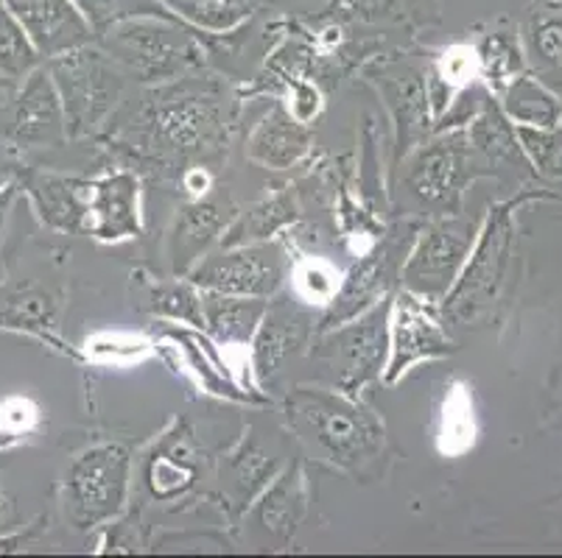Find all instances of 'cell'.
I'll use <instances>...</instances> for the list:
<instances>
[{
	"label": "cell",
	"instance_id": "cell-1",
	"mask_svg": "<svg viewBox=\"0 0 562 558\" xmlns=\"http://www.w3.org/2000/svg\"><path fill=\"white\" fill-rule=\"evenodd\" d=\"M227 129L229 101L224 87L213 79L182 76L143 101L130 129V146L151 160H199L227 146Z\"/></svg>",
	"mask_w": 562,
	"mask_h": 558
},
{
	"label": "cell",
	"instance_id": "cell-2",
	"mask_svg": "<svg viewBox=\"0 0 562 558\" xmlns=\"http://www.w3.org/2000/svg\"><path fill=\"white\" fill-rule=\"evenodd\" d=\"M285 419L316 458L347 472H361L383 449L381 419L359 397L334 388H294L285 399Z\"/></svg>",
	"mask_w": 562,
	"mask_h": 558
},
{
	"label": "cell",
	"instance_id": "cell-3",
	"mask_svg": "<svg viewBox=\"0 0 562 558\" xmlns=\"http://www.w3.org/2000/svg\"><path fill=\"white\" fill-rule=\"evenodd\" d=\"M99 39L121 70L143 84H168L204 65V45L177 18L126 20Z\"/></svg>",
	"mask_w": 562,
	"mask_h": 558
},
{
	"label": "cell",
	"instance_id": "cell-4",
	"mask_svg": "<svg viewBox=\"0 0 562 558\" xmlns=\"http://www.w3.org/2000/svg\"><path fill=\"white\" fill-rule=\"evenodd\" d=\"M531 198H538V193L518 196L515 202L498 204V207L490 209L487 224L473 240V249H470L468 260L459 271L457 283L448 291L446 299L439 301L442 319L457 327H470L487 316V310L498 299L501 285L507 280L515 243V209L524 202H531Z\"/></svg>",
	"mask_w": 562,
	"mask_h": 558
},
{
	"label": "cell",
	"instance_id": "cell-5",
	"mask_svg": "<svg viewBox=\"0 0 562 558\" xmlns=\"http://www.w3.org/2000/svg\"><path fill=\"white\" fill-rule=\"evenodd\" d=\"M48 73L63 99L70 140L95 135L124 99L126 73L106 50L93 48V43L48 59Z\"/></svg>",
	"mask_w": 562,
	"mask_h": 558
},
{
	"label": "cell",
	"instance_id": "cell-6",
	"mask_svg": "<svg viewBox=\"0 0 562 558\" xmlns=\"http://www.w3.org/2000/svg\"><path fill=\"white\" fill-rule=\"evenodd\" d=\"M403 171V187L417 207L431 215L462 213L464 187L479 176L476 153L470 148L468 129L439 132L437 140H426L414 148Z\"/></svg>",
	"mask_w": 562,
	"mask_h": 558
},
{
	"label": "cell",
	"instance_id": "cell-7",
	"mask_svg": "<svg viewBox=\"0 0 562 558\" xmlns=\"http://www.w3.org/2000/svg\"><path fill=\"white\" fill-rule=\"evenodd\" d=\"M311 357L328 368L330 388L359 397V391L375 383L386 368L390 357V307L375 305L359 319L334 330L316 332Z\"/></svg>",
	"mask_w": 562,
	"mask_h": 558
},
{
	"label": "cell",
	"instance_id": "cell-8",
	"mask_svg": "<svg viewBox=\"0 0 562 558\" xmlns=\"http://www.w3.org/2000/svg\"><path fill=\"white\" fill-rule=\"evenodd\" d=\"M420 227V221H401L386 229V235L372 246L370 252L341 276L339 291L325 307L316 332L347 324V321L359 319L367 310L386 301L390 291L401 283L403 263H406L408 249H412Z\"/></svg>",
	"mask_w": 562,
	"mask_h": 558
},
{
	"label": "cell",
	"instance_id": "cell-9",
	"mask_svg": "<svg viewBox=\"0 0 562 558\" xmlns=\"http://www.w3.org/2000/svg\"><path fill=\"white\" fill-rule=\"evenodd\" d=\"M132 458L121 444H99L74 460L65 480V511L76 528H93L121 514Z\"/></svg>",
	"mask_w": 562,
	"mask_h": 558
},
{
	"label": "cell",
	"instance_id": "cell-10",
	"mask_svg": "<svg viewBox=\"0 0 562 558\" xmlns=\"http://www.w3.org/2000/svg\"><path fill=\"white\" fill-rule=\"evenodd\" d=\"M473 240H476V224L462 221L459 215H446L434 224H423L403 263V288L439 305L457 283L459 271L473 249Z\"/></svg>",
	"mask_w": 562,
	"mask_h": 558
},
{
	"label": "cell",
	"instance_id": "cell-11",
	"mask_svg": "<svg viewBox=\"0 0 562 558\" xmlns=\"http://www.w3.org/2000/svg\"><path fill=\"white\" fill-rule=\"evenodd\" d=\"M285 276V258L278 246L266 243H244V246H222V252L204 254L191 271V280L196 288L216 291V294L233 296H255V299H269L278 294Z\"/></svg>",
	"mask_w": 562,
	"mask_h": 558
},
{
	"label": "cell",
	"instance_id": "cell-12",
	"mask_svg": "<svg viewBox=\"0 0 562 558\" xmlns=\"http://www.w3.org/2000/svg\"><path fill=\"white\" fill-rule=\"evenodd\" d=\"M453 352V341L442 330L434 301L403 288L390 307V357L383 380L397 383L417 363L437 361Z\"/></svg>",
	"mask_w": 562,
	"mask_h": 558
},
{
	"label": "cell",
	"instance_id": "cell-13",
	"mask_svg": "<svg viewBox=\"0 0 562 558\" xmlns=\"http://www.w3.org/2000/svg\"><path fill=\"white\" fill-rule=\"evenodd\" d=\"M378 92L395 121V160H406L408 153L428 140L431 132V101H428L426 70L414 65H390L372 73Z\"/></svg>",
	"mask_w": 562,
	"mask_h": 558
},
{
	"label": "cell",
	"instance_id": "cell-14",
	"mask_svg": "<svg viewBox=\"0 0 562 558\" xmlns=\"http://www.w3.org/2000/svg\"><path fill=\"white\" fill-rule=\"evenodd\" d=\"M43 59L85 48L95 39L74 0H3Z\"/></svg>",
	"mask_w": 562,
	"mask_h": 558
},
{
	"label": "cell",
	"instance_id": "cell-15",
	"mask_svg": "<svg viewBox=\"0 0 562 558\" xmlns=\"http://www.w3.org/2000/svg\"><path fill=\"white\" fill-rule=\"evenodd\" d=\"M20 187L48 229L63 235H85L90 229V179L25 171Z\"/></svg>",
	"mask_w": 562,
	"mask_h": 558
},
{
	"label": "cell",
	"instance_id": "cell-16",
	"mask_svg": "<svg viewBox=\"0 0 562 558\" xmlns=\"http://www.w3.org/2000/svg\"><path fill=\"white\" fill-rule=\"evenodd\" d=\"M9 137L20 148H54L68 140L65 106L48 68H37L23 79Z\"/></svg>",
	"mask_w": 562,
	"mask_h": 558
},
{
	"label": "cell",
	"instance_id": "cell-17",
	"mask_svg": "<svg viewBox=\"0 0 562 558\" xmlns=\"http://www.w3.org/2000/svg\"><path fill=\"white\" fill-rule=\"evenodd\" d=\"M140 221V182L135 173L117 171L90 182V229L101 243L137 238Z\"/></svg>",
	"mask_w": 562,
	"mask_h": 558
},
{
	"label": "cell",
	"instance_id": "cell-18",
	"mask_svg": "<svg viewBox=\"0 0 562 558\" xmlns=\"http://www.w3.org/2000/svg\"><path fill=\"white\" fill-rule=\"evenodd\" d=\"M311 332H316L314 321L300 307H266L258 332L252 338L255 375L260 380H269L272 375H278L280 366L308 344Z\"/></svg>",
	"mask_w": 562,
	"mask_h": 558
},
{
	"label": "cell",
	"instance_id": "cell-19",
	"mask_svg": "<svg viewBox=\"0 0 562 558\" xmlns=\"http://www.w3.org/2000/svg\"><path fill=\"white\" fill-rule=\"evenodd\" d=\"M59 307H63V296L37 283L3 285L0 288V330L29 332L48 344L63 346Z\"/></svg>",
	"mask_w": 562,
	"mask_h": 558
},
{
	"label": "cell",
	"instance_id": "cell-20",
	"mask_svg": "<svg viewBox=\"0 0 562 558\" xmlns=\"http://www.w3.org/2000/svg\"><path fill=\"white\" fill-rule=\"evenodd\" d=\"M233 218L235 213L229 202L196 198L193 204H188L177 218L171 235L173 274H188L207 254V246L233 224Z\"/></svg>",
	"mask_w": 562,
	"mask_h": 558
},
{
	"label": "cell",
	"instance_id": "cell-21",
	"mask_svg": "<svg viewBox=\"0 0 562 558\" xmlns=\"http://www.w3.org/2000/svg\"><path fill=\"white\" fill-rule=\"evenodd\" d=\"M311 148V132L305 123L294 121L289 110L274 106L263 121L255 126L252 137H249L247 153L249 160L258 166L274 168V171H285V168L297 166Z\"/></svg>",
	"mask_w": 562,
	"mask_h": 558
},
{
	"label": "cell",
	"instance_id": "cell-22",
	"mask_svg": "<svg viewBox=\"0 0 562 558\" xmlns=\"http://www.w3.org/2000/svg\"><path fill=\"white\" fill-rule=\"evenodd\" d=\"M266 299L255 296H233L202 291V330L211 332L218 344L224 346H247L252 344L260 319L266 314Z\"/></svg>",
	"mask_w": 562,
	"mask_h": 558
},
{
	"label": "cell",
	"instance_id": "cell-23",
	"mask_svg": "<svg viewBox=\"0 0 562 558\" xmlns=\"http://www.w3.org/2000/svg\"><path fill=\"white\" fill-rule=\"evenodd\" d=\"M468 140L476 160L482 162V168H487V173H493V168L498 166H526V153L518 143V132H515V123L504 115L501 106L493 104V92L484 99L479 115L470 121Z\"/></svg>",
	"mask_w": 562,
	"mask_h": 558
},
{
	"label": "cell",
	"instance_id": "cell-24",
	"mask_svg": "<svg viewBox=\"0 0 562 558\" xmlns=\"http://www.w3.org/2000/svg\"><path fill=\"white\" fill-rule=\"evenodd\" d=\"M501 110L515 126L554 129V126H560L562 101L554 92L546 90L538 79L520 73L501 92Z\"/></svg>",
	"mask_w": 562,
	"mask_h": 558
},
{
	"label": "cell",
	"instance_id": "cell-25",
	"mask_svg": "<svg viewBox=\"0 0 562 558\" xmlns=\"http://www.w3.org/2000/svg\"><path fill=\"white\" fill-rule=\"evenodd\" d=\"M294 218H297L294 198H291L289 193H274L272 198H263V202L249 207L244 215L233 218L227 235L222 238V246H244L269 240L272 235H278L280 229L294 224Z\"/></svg>",
	"mask_w": 562,
	"mask_h": 558
},
{
	"label": "cell",
	"instance_id": "cell-26",
	"mask_svg": "<svg viewBox=\"0 0 562 558\" xmlns=\"http://www.w3.org/2000/svg\"><path fill=\"white\" fill-rule=\"evenodd\" d=\"M162 7L196 31L229 34L249 23L255 7L249 0H160Z\"/></svg>",
	"mask_w": 562,
	"mask_h": 558
},
{
	"label": "cell",
	"instance_id": "cell-27",
	"mask_svg": "<svg viewBox=\"0 0 562 558\" xmlns=\"http://www.w3.org/2000/svg\"><path fill=\"white\" fill-rule=\"evenodd\" d=\"M479 59V79H484L490 92L501 95L504 87L524 73V54L518 48V39L507 31H495L479 43L476 48Z\"/></svg>",
	"mask_w": 562,
	"mask_h": 558
},
{
	"label": "cell",
	"instance_id": "cell-28",
	"mask_svg": "<svg viewBox=\"0 0 562 558\" xmlns=\"http://www.w3.org/2000/svg\"><path fill=\"white\" fill-rule=\"evenodd\" d=\"M40 61H43L40 50L34 48L7 3L0 0V76L23 81L25 76H32L40 68Z\"/></svg>",
	"mask_w": 562,
	"mask_h": 558
},
{
	"label": "cell",
	"instance_id": "cell-29",
	"mask_svg": "<svg viewBox=\"0 0 562 558\" xmlns=\"http://www.w3.org/2000/svg\"><path fill=\"white\" fill-rule=\"evenodd\" d=\"M79 12L85 14L87 25L93 29L95 39L104 37L106 31L117 23L137 18H173L160 0H74Z\"/></svg>",
	"mask_w": 562,
	"mask_h": 558
},
{
	"label": "cell",
	"instance_id": "cell-30",
	"mask_svg": "<svg viewBox=\"0 0 562 558\" xmlns=\"http://www.w3.org/2000/svg\"><path fill=\"white\" fill-rule=\"evenodd\" d=\"M146 310L162 319L186 321V324L204 327L202 316V296H199L196 285L188 280V283H157L149 288L146 296Z\"/></svg>",
	"mask_w": 562,
	"mask_h": 558
},
{
	"label": "cell",
	"instance_id": "cell-31",
	"mask_svg": "<svg viewBox=\"0 0 562 558\" xmlns=\"http://www.w3.org/2000/svg\"><path fill=\"white\" fill-rule=\"evenodd\" d=\"M300 514H303V486H300L297 469L280 478L272 489L266 491L263 505H260V520L266 528L289 536L297 528Z\"/></svg>",
	"mask_w": 562,
	"mask_h": 558
},
{
	"label": "cell",
	"instance_id": "cell-32",
	"mask_svg": "<svg viewBox=\"0 0 562 558\" xmlns=\"http://www.w3.org/2000/svg\"><path fill=\"white\" fill-rule=\"evenodd\" d=\"M341 285V274L336 271V265H330L328 260L311 258L294 269V291H297L300 299L305 305H322L328 307L330 299L336 296Z\"/></svg>",
	"mask_w": 562,
	"mask_h": 558
},
{
	"label": "cell",
	"instance_id": "cell-33",
	"mask_svg": "<svg viewBox=\"0 0 562 558\" xmlns=\"http://www.w3.org/2000/svg\"><path fill=\"white\" fill-rule=\"evenodd\" d=\"M518 143L524 148L526 160L535 171L546 176H562V129H531V126H515Z\"/></svg>",
	"mask_w": 562,
	"mask_h": 558
},
{
	"label": "cell",
	"instance_id": "cell-34",
	"mask_svg": "<svg viewBox=\"0 0 562 558\" xmlns=\"http://www.w3.org/2000/svg\"><path fill=\"white\" fill-rule=\"evenodd\" d=\"M473 444V408L464 394H451L442 411V430H439V447L442 453L457 455Z\"/></svg>",
	"mask_w": 562,
	"mask_h": 558
},
{
	"label": "cell",
	"instance_id": "cell-35",
	"mask_svg": "<svg viewBox=\"0 0 562 558\" xmlns=\"http://www.w3.org/2000/svg\"><path fill=\"white\" fill-rule=\"evenodd\" d=\"M531 54L543 68H562V18H540L531 25Z\"/></svg>",
	"mask_w": 562,
	"mask_h": 558
},
{
	"label": "cell",
	"instance_id": "cell-36",
	"mask_svg": "<svg viewBox=\"0 0 562 558\" xmlns=\"http://www.w3.org/2000/svg\"><path fill=\"white\" fill-rule=\"evenodd\" d=\"M334 3L350 14H361V18L367 20H378V18H401L403 12H408L414 3H423V0H334Z\"/></svg>",
	"mask_w": 562,
	"mask_h": 558
},
{
	"label": "cell",
	"instance_id": "cell-37",
	"mask_svg": "<svg viewBox=\"0 0 562 558\" xmlns=\"http://www.w3.org/2000/svg\"><path fill=\"white\" fill-rule=\"evenodd\" d=\"M289 112H291V117H294V121H300V123H305V126H308V123L314 121V117L322 112L319 90H316L314 84H308V81L294 79V84H291Z\"/></svg>",
	"mask_w": 562,
	"mask_h": 558
},
{
	"label": "cell",
	"instance_id": "cell-38",
	"mask_svg": "<svg viewBox=\"0 0 562 558\" xmlns=\"http://www.w3.org/2000/svg\"><path fill=\"white\" fill-rule=\"evenodd\" d=\"M182 184H186V191L193 193L196 198H202L204 193L211 191L213 187V176L207 168L202 166H193V168H186V176H182Z\"/></svg>",
	"mask_w": 562,
	"mask_h": 558
},
{
	"label": "cell",
	"instance_id": "cell-39",
	"mask_svg": "<svg viewBox=\"0 0 562 558\" xmlns=\"http://www.w3.org/2000/svg\"><path fill=\"white\" fill-rule=\"evenodd\" d=\"M18 193H20V182H12V179H9V182L0 184V238H3V229H7L9 213H12Z\"/></svg>",
	"mask_w": 562,
	"mask_h": 558
},
{
	"label": "cell",
	"instance_id": "cell-40",
	"mask_svg": "<svg viewBox=\"0 0 562 558\" xmlns=\"http://www.w3.org/2000/svg\"><path fill=\"white\" fill-rule=\"evenodd\" d=\"M3 511H7V500L0 498V516H3Z\"/></svg>",
	"mask_w": 562,
	"mask_h": 558
},
{
	"label": "cell",
	"instance_id": "cell-41",
	"mask_svg": "<svg viewBox=\"0 0 562 558\" xmlns=\"http://www.w3.org/2000/svg\"><path fill=\"white\" fill-rule=\"evenodd\" d=\"M3 182H9V179H7V173L0 171V184H3Z\"/></svg>",
	"mask_w": 562,
	"mask_h": 558
}]
</instances>
